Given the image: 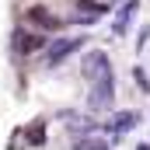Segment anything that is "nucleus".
<instances>
[{"mask_svg": "<svg viewBox=\"0 0 150 150\" xmlns=\"http://www.w3.org/2000/svg\"><path fill=\"white\" fill-rule=\"evenodd\" d=\"M91 84H94V87H91L87 105H91L94 112L112 108V101H115V77H112V74H105V77H98V80H91Z\"/></svg>", "mask_w": 150, "mask_h": 150, "instance_id": "f257e3e1", "label": "nucleus"}, {"mask_svg": "<svg viewBox=\"0 0 150 150\" xmlns=\"http://www.w3.org/2000/svg\"><path fill=\"white\" fill-rule=\"evenodd\" d=\"M11 49H14V56H32V52H42V49H45V38H42V35H32L28 28H14Z\"/></svg>", "mask_w": 150, "mask_h": 150, "instance_id": "f03ea898", "label": "nucleus"}, {"mask_svg": "<svg viewBox=\"0 0 150 150\" xmlns=\"http://www.w3.org/2000/svg\"><path fill=\"white\" fill-rule=\"evenodd\" d=\"M84 45V38H59V42H52L49 49H45V67H56V63H63L70 52H77Z\"/></svg>", "mask_w": 150, "mask_h": 150, "instance_id": "7ed1b4c3", "label": "nucleus"}, {"mask_svg": "<svg viewBox=\"0 0 150 150\" xmlns=\"http://www.w3.org/2000/svg\"><path fill=\"white\" fill-rule=\"evenodd\" d=\"M112 74V63H108V56L101 52V49H94V52H87L84 56V77L87 80H98V77Z\"/></svg>", "mask_w": 150, "mask_h": 150, "instance_id": "20e7f679", "label": "nucleus"}, {"mask_svg": "<svg viewBox=\"0 0 150 150\" xmlns=\"http://www.w3.org/2000/svg\"><path fill=\"white\" fill-rule=\"evenodd\" d=\"M28 21L38 25L42 32H59V28H63V21L52 18V11H45V7H32V11H28Z\"/></svg>", "mask_w": 150, "mask_h": 150, "instance_id": "39448f33", "label": "nucleus"}, {"mask_svg": "<svg viewBox=\"0 0 150 150\" xmlns=\"http://www.w3.org/2000/svg\"><path fill=\"white\" fill-rule=\"evenodd\" d=\"M59 119H63V122H67V126H70L74 133H80V136H84V133H94V129H98V122H94V119H80L77 112H59Z\"/></svg>", "mask_w": 150, "mask_h": 150, "instance_id": "423d86ee", "label": "nucleus"}, {"mask_svg": "<svg viewBox=\"0 0 150 150\" xmlns=\"http://www.w3.org/2000/svg\"><path fill=\"white\" fill-rule=\"evenodd\" d=\"M136 122H140V115H136V112H119V115L112 119V122L105 126V129H108L112 136H119V133H126V129H133Z\"/></svg>", "mask_w": 150, "mask_h": 150, "instance_id": "0eeeda50", "label": "nucleus"}, {"mask_svg": "<svg viewBox=\"0 0 150 150\" xmlns=\"http://www.w3.org/2000/svg\"><path fill=\"white\" fill-rule=\"evenodd\" d=\"M136 7H140V0H129V4L119 11V18H115V35H126V32H129V21H133Z\"/></svg>", "mask_w": 150, "mask_h": 150, "instance_id": "6e6552de", "label": "nucleus"}, {"mask_svg": "<svg viewBox=\"0 0 150 150\" xmlns=\"http://www.w3.org/2000/svg\"><path fill=\"white\" fill-rule=\"evenodd\" d=\"M74 7L80 14H91V18H101L108 11V0H74Z\"/></svg>", "mask_w": 150, "mask_h": 150, "instance_id": "1a4fd4ad", "label": "nucleus"}, {"mask_svg": "<svg viewBox=\"0 0 150 150\" xmlns=\"http://www.w3.org/2000/svg\"><path fill=\"white\" fill-rule=\"evenodd\" d=\"M42 140H45V122H35V126L28 129V140H25V143L35 147V143H42Z\"/></svg>", "mask_w": 150, "mask_h": 150, "instance_id": "9d476101", "label": "nucleus"}, {"mask_svg": "<svg viewBox=\"0 0 150 150\" xmlns=\"http://www.w3.org/2000/svg\"><path fill=\"white\" fill-rule=\"evenodd\" d=\"M77 150H108V147L98 143V140H84V143H77Z\"/></svg>", "mask_w": 150, "mask_h": 150, "instance_id": "9b49d317", "label": "nucleus"}, {"mask_svg": "<svg viewBox=\"0 0 150 150\" xmlns=\"http://www.w3.org/2000/svg\"><path fill=\"white\" fill-rule=\"evenodd\" d=\"M133 77H136V80H140V87H143V91H150V80H147V74H143V70H140V67H136V70H133Z\"/></svg>", "mask_w": 150, "mask_h": 150, "instance_id": "f8f14e48", "label": "nucleus"}, {"mask_svg": "<svg viewBox=\"0 0 150 150\" xmlns=\"http://www.w3.org/2000/svg\"><path fill=\"white\" fill-rule=\"evenodd\" d=\"M136 150H150V143H140V147H136Z\"/></svg>", "mask_w": 150, "mask_h": 150, "instance_id": "ddd939ff", "label": "nucleus"}]
</instances>
